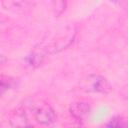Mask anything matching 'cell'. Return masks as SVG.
Returning a JSON list of instances; mask_svg holds the SVG:
<instances>
[{
    "label": "cell",
    "instance_id": "obj_1",
    "mask_svg": "<svg viewBox=\"0 0 128 128\" xmlns=\"http://www.w3.org/2000/svg\"><path fill=\"white\" fill-rule=\"evenodd\" d=\"M26 107L31 110L34 120L45 126H51L57 121V114L50 104L42 99H30Z\"/></svg>",
    "mask_w": 128,
    "mask_h": 128
},
{
    "label": "cell",
    "instance_id": "obj_6",
    "mask_svg": "<svg viewBox=\"0 0 128 128\" xmlns=\"http://www.w3.org/2000/svg\"><path fill=\"white\" fill-rule=\"evenodd\" d=\"M15 85V81L7 76H0V96L6 93L8 90L13 88Z\"/></svg>",
    "mask_w": 128,
    "mask_h": 128
},
{
    "label": "cell",
    "instance_id": "obj_4",
    "mask_svg": "<svg viewBox=\"0 0 128 128\" xmlns=\"http://www.w3.org/2000/svg\"><path fill=\"white\" fill-rule=\"evenodd\" d=\"M9 122L13 127H26L32 125L29 122V118L24 107H19L12 111L9 115Z\"/></svg>",
    "mask_w": 128,
    "mask_h": 128
},
{
    "label": "cell",
    "instance_id": "obj_7",
    "mask_svg": "<svg viewBox=\"0 0 128 128\" xmlns=\"http://www.w3.org/2000/svg\"><path fill=\"white\" fill-rule=\"evenodd\" d=\"M106 126H108V127H124V126H126V120L122 116H114L106 123Z\"/></svg>",
    "mask_w": 128,
    "mask_h": 128
},
{
    "label": "cell",
    "instance_id": "obj_8",
    "mask_svg": "<svg viewBox=\"0 0 128 128\" xmlns=\"http://www.w3.org/2000/svg\"><path fill=\"white\" fill-rule=\"evenodd\" d=\"M6 57L4 56V55H2V54H0V65H3L5 62H6Z\"/></svg>",
    "mask_w": 128,
    "mask_h": 128
},
{
    "label": "cell",
    "instance_id": "obj_5",
    "mask_svg": "<svg viewBox=\"0 0 128 128\" xmlns=\"http://www.w3.org/2000/svg\"><path fill=\"white\" fill-rule=\"evenodd\" d=\"M7 2V5H5V7H11L13 9H21V10H25V9H29L30 7V1L29 0H2V3Z\"/></svg>",
    "mask_w": 128,
    "mask_h": 128
},
{
    "label": "cell",
    "instance_id": "obj_3",
    "mask_svg": "<svg viewBox=\"0 0 128 128\" xmlns=\"http://www.w3.org/2000/svg\"><path fill=\"white\" fill-rule=\"evenodd\" d=\"M91 111V107L87 102L77 101L73 102L69 107V112L71 116L77 121H83Z\"/></svg>",
    "mask_w": 128,
    "mask_h": 128
},
{
    "label": "cell",
    "instance_id": "obj_2",
    "mask_svg": "<svg viewBox=\"0 0 128 128\" xmlns=\"http://www.w3.org/2000/svg\"><path fill=\"white\" fill-rule=\"evenodd\" d=\"M82 88L86 92L102 95H107L112 91L110 82L104 76L98 74H91L86 77L82 83Z\"/></svg>",
    "mask_w": 128,
    "mask_h": 128
}]
</instances>
